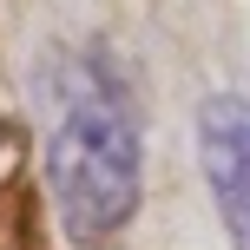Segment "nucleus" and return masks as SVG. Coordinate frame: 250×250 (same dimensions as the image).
I'll list each match as a JSON object with an SVG mask.
<instances>
[{"label":"nucleus","mask_w":250,"mask_h":250,"mask_svg":"<svg viewBox=\"0 0 250 250\" xmlns=\"http://www.w3.org/2000/svg\"><path fill=\"white\" fill-rule=\"evenodd\" d=\"M46 191H53L66 244H79V250L112 244L138 211V191H145L138 119L99 66H73L66 86L53 92Z\"/></svg>","instance_id":"1"},{"label":"nucleus","mask_w":250,"mask_h":250,"mask_svg":"<svg viewBox=\"0 0 250 250\" xmlns=\"http://www.w3.org/2000/svg\"><path fill=\"white\" fill-rule=\"evenodd\" d=\"M198 165L230 230V250H250V99L211 92L198 105Z\"/></svg>","instance_id":"2"},{"label":"nucleus","mask_w":250,"mask_h":250,"mask_svg":"<svg viewBox=\"0 0 250 250\" xmlns=\"http://www.w3.org/2000/svg\"><path fill=\"white\" fill-rule=\"evenodd\" d=\"M0 145H7V119H0Z\"/></svg>","instance_id":"3"}]
</instances>
